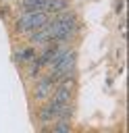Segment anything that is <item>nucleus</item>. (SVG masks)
<instances>
[{
    "label": "nucleus",
    "mask_w": 129,
    "mask_h": 133,
    "mask_svg": "<svg viewBox=\"0 0 129 133\" xmlns=\"http://www.w3.org/2000/svg\"><path fill=\"white\" fill-rule=\"evenodd\" d=\"M77 33V17L75 12H56V17L48 19L40 29L31 31L33 44H69Z\"/></svg>",
    "instance_id": "obj_1"
},
{
    "label": "nucleus",
    "mask_w": 129,
    "mask_h": 133,
    "mask_svg": "<svg viewBox=\"0 0 129 133\" xmlns=\"http://www.w3.org/2000/svg\"><path fill=\"white\" fill-rule=\"evenodd\" d=\"M48 19H50V15L44 10H23L17 17V31L19 33H31V31L40 29Z\"/></svg>",
    "instance_id": "obj_2"
},
{
    "label": "nucleus",
    "mask_w": 129,
    "mask_h": 133,
    "mask_svg": "<svg viewBox=\"0 0 129 133\" xmlns=\"http://www.w3.org/2000/svg\"><path fill=\"white\" fill-rule=\"evenodd\" d=\"M54 85H56V81L50 77V75H46V77H42L37 83H35V89H33V96H35V100H48L50 98V94L54 91Z\"/></svg>",
    "instance_id": "obj_3"
},
{
    "label": "nucleus",
    "mask_w": 129,
    "mask_h": 133,
    "mask_svg": "<svg viewBox=\"0 0 129 133\" xmlns=\"http://www.w3.org/2000/svg\"><path fill=\"white\" fill-rule=\"evenodd\" d=\"M48 2L50 0H21L23 10H44L48 12Z\"/></svg>",
    "instance_id": "obj_4"
},
{
    "label": "nucleus",
    "mask_w": 129,
    "mask_h": 133,
    "mask_svg": "<svg viewBox=\"0 0 129 133\" xmlns=\"http://www.w3.org/2000/svg\"><path fill=\"white\" fill-rule=\"evenodd\" d=\"M15 58H17L19 62H31V60L35 58V50H33L31 46H27V48H19V50L15 52Z\"/></svg>",
    "instance_id": "obj_5"
},
{
    "label": "nucleus",
    "mask_w": 129,
    "mask_h": 133,
    "mask_svg": "<svg viewBox=\"0 0 129 133\" xmlns=\"http://www.w3.org/2000/svg\"><path fill=\"white\" fill-rule=\"evenodd\" d=\"M52 129H54V131H69L71 125H69V121H56Z\"/></svg>",
    "instance_id": "obj_6"
}]
</instances>
